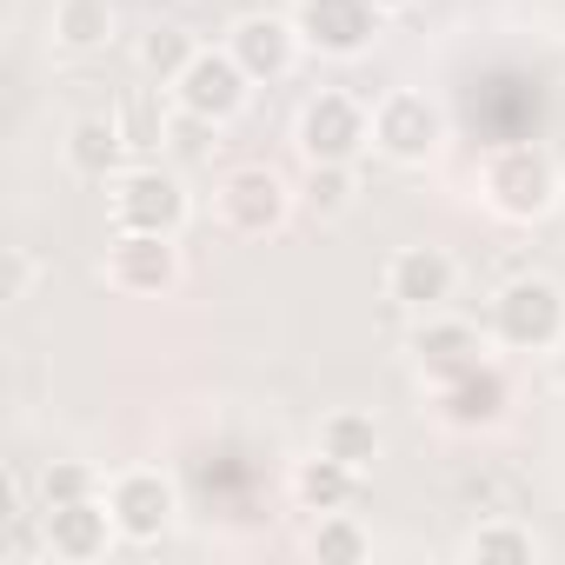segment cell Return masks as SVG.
<instances>
[{"mask_svg":"<svg viewBox=\"0 0 565 565\" xmlns=\"http://www.w3.org/2000/svg\"><path fill=\"white\" fill-rule=\"evenodd\" d=\"M107 287L127 294V300H160L180 287V246L173 233H114L107 246Z\"/></svg>","mask_w":565,"mask_h":565,"instance_id":"obj_8","label":"cell"},{"mask_svg":"<svg viewBox=\"0 0 565 565\" xmlns=\"http://www.w3.org/2000/svg\"><path fill=\"white\" fill-rule=\"evenodd\" d=\"M373 8H380V14H406V8H413V0H373Z\"/></svg>","mask_w":565,"mask_h":565,"instance_id":"obj_27","label":"cell"},{"mask_svg":"<svg viewBox=\"0 0 565 565\" xmlns=\"http://www.w3.org/2000/svg\"><path fill=\"white\" fill-rule=\"evenodd\" d=\"M294 140H300V160L307 167H353L366 147H373V114L353 100V94H313L307 107H300V127H294Z\"/></svg>","mask_w":565,"mask_h":565,"instance_id":"obj_3","label":"cell"},{"mask_svg":"<svg viewBox=\"0 0 565 565\" xmlns=\"http://www.w3.org/2000/svg\"><path fill=\"white\" fill-rule=\"evenodd\" d=\"M552 380H558V393H565V340L552 347Z\"/></svg>","mask_w":565,"mask_h":565,"instance_id":"obj_26","label":"cell"},{"mask_svg":"<svg viewBox=\"0 0 565 565\" xmlns=\"http://www.w3.org/2000/svg\"><path fill=\"white\" fill-rule=\"evenodd\" d=\"M28 279H34V259L14 246V253H8V300H28Z\"/></svg>","mask_w":565,"mask_h":565,"instance_id":"obj_25","label":"cell"},{"mask_svg":"<svg viewBox=\"0 0 565 565\" xmlns=\"http://www.w3.org/2000/svg\"><path fill=\"white\" fill-rule=\"evenodd\" d=\"M300 28L294 21H279V14H239L233 34H226V54L246 67L253 87H273V81H287L300 67Z\"/></svg>","mask_w":565,"mask_h":565,"instance_id":"obj_13","label":"cell"},{"mask_svg":"<svg viewBox=\"0 0 565 565\" xmlns=\"http://www.w3.org/2000/svg\"><path fill=\"white\" fill-rule=\"evenodd\" d=\"M41 539H47L54 558L87 565V558H100V552L120 539V525H114L107 499L94 492V499H67V505H41Z\"/></svg>","mask_w":565,"mask_h":565,"instance_id":"obj_14","label":"cell"},{"mask_svg":"<svg viewBox=\"0 0 565 565\" xmlns=\"http://www.w3.org/2000/svg\"><path fill=\"white\" fill-rule=\"evenodd\" d=\"M466 552H472L479 565H532V558H539V539H532L525 525H512V519H492V525H479V532L466 539Z\"/></svg>","mask_w":565,"mask_h":565,"instance_id":"obj_21","label":"cell"},{"mask_svg":"<svg viewBox=\"0 0 565 565\" xmlns=\"http://www.w3.org/2000/svg\"><path fill=\"white\" fill-rule=\"evenodd\" d=\"M479 193H486V206L499 220L532 226V220H545L558 206V167L539 147H492L486 167H479Z\"/></svg>","mask_w":565,"mask_h":565,"instance_id":"obj_1","label":"cell"},{"mask_svg":"<svg viewBox=\"0 0 565 565\" xmlns=\"http://www.w3.org/2000/svg\"><path fill=\"white\" fill-rule=\"evenodd\" d=\"M313 552H320V558H366V552H373V532L353 525L347 512H320V525H313Z\"/></svg>","mask_w":565,"mask_h":565,"instance_id":"obj_23","label":"cell"},{"mask_svg":"<svg viewBox=\"0 0 565 565\" xmlns=\"http://www.w3.org/2000/svg\"><path fill=\"white\" fill-rule=\"evenodd\" d=\"M353 193H360L353 167H307V206H313L320 220H340V213L353 206Z\"/></svg>","mask_w":565,"mask_h":565,"instance_id":"obj_22","label":"cell"},{"mask_svg":"<svg viewBox=\"0 0 565 565\" xmlns=\"http://www.w3.org/2000/svg\"><path fill=\"white\" fill-rule=\"evenodd\" d=\"M127 147H134V134H127L120 114H81L67 127V167L81 180H120L127 173Z\"/></svg>","mask_w":565,"mask_h":565,"instance_id":"obj_15","label":"cell"},{"mask_svg":"<svg viewBox=\"0 0 565 565\" xmlns=\"http://www.w3.org/2000/svg\"><path fill=\"white\" fill-rule=\"evenodd\" d=\"M193 54H200V41H193L186 28H173V21L147 28V34H140V47H134L140 74H147V81H160V87H173V81L193 67Z\"/></svg>","mask_w":565,"mask_h":565,"instance_id":"obj_19","label":"cell"},{"mask_svg":"<svg viewBox=\"0 0 565 565\" xmlns=\"http://www.w3.org/2000/svg\"><path fill=\"white\" fill-rule=\"evenodd\" d=\"M373 147L393 160V167H426L439 147H446V114L413 94V87H393L380 107H373Z\"/></svg>","mask_w":565,"mask_h":565,"instance_id":"obj_5","label":"cell"},{"mask_svg":"<svg viewBox=\"0 0 565 565\" xmlns=\"http://www.w3.org/2000/svg\"><path fill=\"white\" fill-rule=\"evenodd\" d=\"M413 360H419V373H426V386H433V380H452V373H466L472 360H486V340H479L472 320L426 313L419 333H413Z\"/></svg>","mask_w":565,"mask_h":565,"instance_id":"obj_16","label":"cell"},{"mask_svg":"<svg viewBox=\"0 0 565 565\" xmlns=\"http://www.w3.org/2000/svg\"><path fill=\"white\" fill-rule=\"evenodd\" d=\"M114 226H127V233H180L186 226V186L167 167H127L114 180Z\"/></svg>","mask_w":565,"mask_h":565,"instance_id":"obj_9","label":"cell"},{"mask_svg":"<svg viewBox=\"0 0 565 565\" xmlns=\"http://www.w3.org/2000/svg\"><path fill=\"white\" fill-rule=\"evenodd\" d=\"M492 333L512 353H552L565 340V287L545 279V273H525V279H512V287H499Z\"/></svg>","mask_w":565,"mask_h":565,"instance_id":"obj_2","label":"cell"},{"mask_svg":"<svg viewBox=\"0 0 565 565\" xmlns=\"http://www.w3.org/2000/svg\"><path fill=\"white\" fill-rule=\"evenodd\" d=\"M294 28L313 54L327 61H353L380 41V8L373 0H300L294 8Z\"/></svg>","mask_w":565,"mask_h":565,"instance_id":"obj_10","label":"cell"},{"mask_svg":"<svg viewBox=\"0 0 565 565\" xmlns=\"http://www.w3.org/2000/svg\"><path fill=\"white\" fill-rule=\"evenodd\" d=\"M114 41V0H54V47L100 54Z\"/></svg>","mask_w":565,"mask_h":565,"instance_id":"obj_18","label":"cell"},{"mask_svg":"<svg viewBox=\"0 0 565 565\" xmlns=\"http://www.w3.org/2000/svg\"><path fill=\"white\" fill-rule=\"evenodd\" d=\"M100 492V479H94V466H81V459H54L47 472H41V505H67V499H94Z\"/></svg>","mask_w":565,"mask_h":565,"instance_id":"obj_24","label":"cell"},{"mask_svg":"<svg viewBox=\"0 0 565 565\" xmlns=\"http://www.w3.org/2000/svg\"><path fill=\"white\" fill-rule=\"evenodd\" d=\"M360 479H366V472H353L347 459H333V452L313 446V459L294 466V499H300L307 512H347V505L360 499Z\"/></svg>","mask_w":565,"mask_h":565,"instance_id":"obj_17","label":"cell"},{"mask_svg":"<svg viewBox=\"0 0 565 565\" xmlns=\"http://www.w3.org/2000/svg\"><path fill=\"white\" fill-rule=\"evenodd\" d=\"M213 206H220L226 233H239V239H266V233H279V226L294 220V186L279 180L273 167H233V173L220 180Z\"/></svg>","mask_w":565,"mask_h":565,"instance_id":"obj_4","label":"cell"},{"mask_svg":"<svg viewBox=\"0 0 565 565\" xmlns=\"http://www.w3.org/2000/svg\"><path fill=\"white\" fill-rule=\"evenodd\" d=\"M246 94H253V81H246V67H239L226 47H200V54H193V67L173 81L180 114H186V120H200V127H226V120H239Z\"/></svg>","mask_w":565,"mask_h":565,"instance_id":"obj_6","label":"cell"},{"mask_svg":"<svg viewBox=\"0 0 565 565\" xmlns=\"http://www.w3.org/2000/svg\"><path fill=\"white\" fill-rule=\"evenodd\" d=\"M505 406H512V386H505V373H499L492 360H472L466 373L433 380V413H439L446 426H459V433H486V426H499Z\"/></svg>","mask_w":565,"mask_h":565,"instance_id":"obj_12","label":"cell"},{"mask_svg":"<svg viewBox=\"0 0 565 565\" xmlns=\"http://www.w3.org/2000/svg\"><path fill=\"white\" fill-rule=\"evenodd\" d=\"M320 452H333V459H347L353 472H366V466L380 459V426H373L366 413H327V419H320Z\"/></svg>","mask_w":565,"mask_h":565,"instance_id":"obj_20","label":"cell"},{"mask_svg":"<svg viewBox=\"0 0 565 565\" xmlns=\"http://www.w3.org/2000/svg\"><path fill=\"white\" fill-rule=\"evenodd\" d=\"M107 512H114L120 539L153 545V539H167V525L180 519V486H173L160 466H127V472L107 486Z\"/></svg>","mask_w":565,"mask_h":565,"instance_id":"obj_7","label":"cell"},{"mask_svg":"<svg viewBox=\"0 0 565 565\" xmlns=\"http://www.w3.org/2000/svg\"><path fill=\"white\" fill-rule=\"evenodd\" d=\"M452 287H459V266H452L446 246H399L386 259V300L399 313H419V320L426 313H446Z\"/></svg>","mask_w":565,"mask_h":565,"instance_id":"obj_11","label":"cell"}]
</instances>
